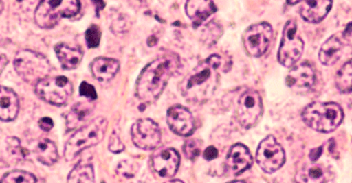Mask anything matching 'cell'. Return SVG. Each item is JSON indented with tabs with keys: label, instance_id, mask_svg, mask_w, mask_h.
I'll use <instances>...</instances> for the list:
<instances>
[{
	"label": "cell",
	"instance_id": "cell-1",
	"mask_svg": "<svg viewBox=\"0 0 352 183\" xmlns=\"http://www.w3.org/2000/svg\"><path fill=\"white\" fill-rule=\"evenodd\" d=\"M181 66L179 56L174 53L162 55L141 71L138 78L137 96L141 101L151 103L155 101L164 90L170 77Z\"/></svg>",
	"mask_w": 352,
	"mask_h": 183
},
{
	"label": "cell",
	"instance_id": "cell-2",
	"mask_svg": "<svg viewBox=\"0 0 352 183\" xmlns=\"http://www.w3.org/2000/svg\"><path fill=\"white\" fill-rule=\"evenodd\" d=\"M223 58L212 55L203 60L181 85L182 95L188 101L203 102L214 95L219 84Z\"/></svg>",
	"mask_w": 352,
	"mask_h": 183
},
{
	"label": "cell",
	"instance_id": "cell-3",
	"mask_svg": "<svg viewBox=\"0 0 352 183\" xmlns=\"http://www.w3.org/2000/svg\"><path fill=\"white\" fill-rule=\"evenodd\" d=\"M302 118L311 129L330 133L340 125L344 120V111L335 102H314L302 110Z\"/></svg>",
	"mask_w": 352,
	"mask_h": 183
},
{
	"label": "cell",
	"instance_id": "cell-4",
	"mask_svg": "<svg viewBox=\"0 0 352 183\" xmlns=\"http://www.w3.org/2000/svg\"><path fill=\"white\" fill-rule=\"evenodd\" d=\"M107 127V120L102 117L94 119L87 125L82 126V129L78 130L69 138V142L66 143L65 151H64V157L66 160L71 162L82 151L102 142Z\"/></svg>",
	"mask_w": 352,
	"mask_h": 183
},
{
	"label": "cell",
	"instance_id": "cell-5",
	"mask_svg": "<svg viewBox=\"0 0 352 183\" xmlns=\"http://www.w3.org/2000/svg\"><path fill=\"white\" fill-rule=\"evenodd\" d=\"M80 9L78 0H45L38 3L34 19L42 29H51L58 25L60 19L76 16Z\"/></svg>",
	"mask_w": 352,
	"mask_h": 183
},
{
	"label": "cell",
	"instance_id": "cell-6",
	"mask_svg": "<svg viewBox=\"0 0 352 183\" xmlns=\"http://www.w3.org/2000/svg\"><path fill=\"white\" fill-rule=\"evenodd\" d=\"M16 74L28 84H38L47 78L50 73V63L47 58L34 51H20L14 60Z\"/></svg>",
	"mask_w": 352,
	"mask_h": 183
},
{
	"label": "cell",
	"instance_id": "cell-7",
	"mask_svg": "<svg viewBox=\"0 0 352 183\" xmlns=\"http://www.w3.org/2000/svg\"><path fill=\"white\" fill-rule=\"evenodd\" d=\"M36 93L47 103L60 107L71 98L73 86L66 77H47L36 84Z\"/></svg>",
	"mask_w": 352,
	"mask_h": 183
},
{
	"label": "cell",
	"instance_id": "cell-8",
	"mask_svg": "<svg viewBox=\"0 0 352 183\" xmlns=\"http://www.w3.org/2000/svg\"><path fill=\"white\" fill-rule=\"evenodd\" d=\"M304 52V42L298 34L296 22L289 20L284 27L283 36L278 49V62L285 67H293Z\"/></svg>",
	"mask_w": 352,
	"mask_h": 183
},
{
	"label": "cell",
	"instance_id": "cell-9",
	"mask_svg": "<svg viewBox=\"0 0 352 183\" xmlns=\"http://www.w3.org/2000/svg\"><path fill=\"white\" fill-rule=\"evenodd\" d=\"M263 113L262 98L258 91L249 89L240 96L236 103V120L245 129L256 125Z\"/></svg>",
	"mask_w": 352,
	"mask_h": 183
},
{
	"label": "cell",
	"instance_id": "cell-10",
	"mask_svg": "<svg viewBox=\"0 0 352 183\" xmlns=\"http://www.w3.org/2000/svg\"><path fill=\"white\" fill-rule=\"evenodd\" d=\"M256 162L267 173L278 171L285 162V151L272 135L260 143L256 151Z\"/></svg>",
	"mask_w": 352,
	"mask_h": 183
},
{
	"label": "cell",
	"instance_id": "cell-11",
	"mask_svg": "<svg viewBox=\"0 0 352 183\" xmlns=\"http://www.w3.org/2000/svg\"><path fill=\"white\" fill-rule=\"evenodd\" d=\"M273 38V29L267 22L251 25L243 34V45L248 54L260 58L265 54Z\"/></svg>",
	"mask_w": 352,
	"mask_h": 183
},
{
	"label": "cell",
	"instance_id": "cell-12",
	"mask_svg": "<svg viewBox=\"0 0 352 183\" xmlns=\"http://www.w3.org/2000/svg\"><path fill=\"white\" fill-rule=\"evenodd\" d=\"M132 142L143 151H150L159 146L161 142V131L153 120L141 119L131 127Z\"/></svg>",
	"mask_w": 352,
	"mask_h": 183
},
{
	"label": "cell",
	"instance_id": "cell-13",
	"mask_svg": "<svg viewBox=\"0 0 352 183\" xmlns=\"http://www.w3.org/2000/svg\"><path fill=\"white\" fill-rule=\"evenodd\" d=\"M253 158L250 151L243 144H236L229 151L225 162V171L227 175H238L245 173L252 166Z\"/></svg>",
	"mask_w": 352,
	"mask_h": 183
},
{
	"label": "cell",
	"instance_id": "cell-14",
	"mask_svg": "<svg viewBox=\"0 0 352 183\" xmlns=\"http://www.w3.org/2000/svg\"><path fill=\"white\" fill-rule=\"evenodd\" d=\"M168 124L170 129L179 136H190L195 130V121L186 108L175 106L168 109Z\"/></svg>",
	"mask_w": 352,
	"mask_h": 183
},
{
	"label": "cell",
	"instance_id": "cell-15",
	"mask_svg": "<svg viewBox=\"0 0 352 183\" xmlns=\"http://www.w3.org/2000/svg\"><path fill=\"white\" fill-rule=\"evenodd\" d=\"M179 155L173 148H166L154 154L151 164L154 171L161 177H173L179 167Z\"/></svg>",
	"mask_w": 352,
	"mask_h": 183
},
{
	"label": "cell",
	"instance_id": "cell-16",
	"mask_svg": "<svg viewBox=\"0 0 352 183\" xmlns=\"http://www.w3.org/2000/svg\"><path fill=\"white\" fill-rule=\"evenodd\" d=\"M316 82V73L308 63L298 64L289 71L286 76V85L296 90H306L313 87Z\"/></svg>",
	"mask_w": 352,
	"mask_h": 183
},
{
	"label": "cell",
	"instance_id": "cell-17",
	"mask_svg": "<svg viewBox=\"0 0 352 183\" xmlns=\"http://www.w3.org/2000/svg\"><path fill=\"white\" fill-rule=\"evenodd\" d=\"M185 10L192 25L197 27L216 12V5L208 0H190L186 3Z\"/></svg>",
	"mask_w": 352,
	"mask_h": 183
},
{
	"label": "cell",
	"instance_id": "cell-18",
	"mask_svg": "<svg viewBox=\"0 0 352 183\" xmlns=\"http://www.w3.org/2000/svg\"><path fill=\"white\" fill-rule=\"evenodd\" d=\"M19 112V100L16 93L9 88L0 86V120H14Z\"/></svg>",
	"mask_w": 352,
	"mask_h": 183
},
{
	"label": "cell",
	"instance_id": "cell-19",
	"mask_svg": "<svg viewBox=\"0 0 352 183\" xmlns=\"http://www.w3.org/2000/svg\"><path fill=\"white\" fill-rule=\"evenodd\" d=\"M333 3L328 0L318 1H302L300 7V16L302 19L311 23H318L327 16Z\"/></svg>",
	"mask_w": 352,
	"mask_h": 183
},
{
	"label": "cell",
	"instance_id": "cell-20",
	"mask_svg": "<svg viewBox=\"0 0 352 183\" xmlns=\"http://www.w3.org/2000/svg\"><path fill=\"white\" fill-rule=\"evenodd\" d=\"M342 49H344L342 38L339 34H335L322 44L319 52V60L324 65H335L340 58Z\"/></svg>",
	"mask_w": 352,
	"mask_h": 183
},
{
	"label": "cell",
	"instance_id": "cell-21",
	"mask_svg": "<svg viewBox=\"0 0 352 183\" xmlns=\"http://www.w3.org/2000/svg\"><path fill=\"white\" fill-rule=\"evenodd\" d=\"M119 66L120 65H119V62L117 60L98 58L91 63V73L99 82H109L118 73Z\"/></svg>",
	"mask_w": 352,
	"mask_h": 183
},
{
	"label": "cell",
	"instance_id": "cell-22",
	"mask_svg": "<svg viewBox=\"0 0 352 183\" xmlns=\"http://www.w3.org/2000/svg\"><path fill=\"white\" fill-rule=\"evenodd\" d=\"M55 53L64 69H75L82 62V52L78 47L60 43L55 47Z\"/></svg>",
	"mask_w": 352,
	"mask_h": 183
},
{
	"label": "cell",
	"instance_id": "cell-23",
	"mask_svg": "<svg viewBox=\"0 0 352 183\" xmlns=\"http://www.w3.org/2000/svg\"><path fill=\"white\" fill-rule=\"evenodd\" d=\"M94 104L89 102H80L72 108L71 111L66 115V127L67 130L77 129L82 125L88 117L93 112Z\"/></svg>",
	"mask_w": 352,
	"mask_h": 183
},
{
	"label": "cell",
	"instance_id": "cell-24",
	"mask_svg": "<svg viewBox=\"0 0 352 183\" xmlns=\"http://www.w3.org/2000/svg\"><path fill=\"white\" fill-rule=\"evenodd\" d=\"M34 153L38 162L47 166H52L58 160V148L47 138H42L36 143Z\"/></svg>",
	"mask_w": 352,
	"mask_h": 183
},
{
	"label": "cell",
	"instance_id": "cell-25",
	"mask_svg": "<svg viewBox=\"0 0 352 183\" xmlns=\"http://www.w3.org/2000/svg\"><path fill=\"white\" fill-rule=\"evenodd\" d=\"M324 169L319 164L302 166L295 175L296 183H324Z\"/></svg>",
	"mask_w": 352,
	"mask_h": 183
},
{
	"label": "cell",
	"instance_id": "cell-26",
	"mask_svg": "<svg viewBox=\"0 0 352 183\" xmlns=\"http://www.w3.org/2000/svg\"><path fill=\"white\" fill-rule=\"evenodd\" d=\"M67 183H95V173L91 164H77L69 173Z\"/></svg>",
	"mask_w": 352,
	"mask_h": 183
},
{
	"label": "cell",
	"instance_id": "cell-27",
	"mask_svg": "<svg viewBox=\"0 0 352 183\" xmlns=\"http://www.w3.org/2000/svg\"><path fill=\"white\" fill-rule=\"evenodd\" d=\"M336 86L340 93H352V62H348L339 69L336 76Z\"/></svg>",
	"mask_w": 352,
	"mask_h": 183
},
{
	"label": "cell",
	"instance_id": "cell-28",
	"mask_svg": "<svg viewBox=\"0 0 352 183\" xmlns=\"http://www.w3.org/2000/svg\"><path fill=\"white\" fill-rule=\"evenodd\" d=\"M0 183H36V178L32 173L23 170H14L3 175Z\"/></svg>",
	"mask_w": 352,
	"mask_h": 183
},
{
	"label": "cell",
	"instance_id": "cell-29",
	"mask_svg": "<svg viewBox=\"0 0 352 183\" xmlns=\"http://www.w3.org/2000/svg\"><path fill=\"white\" fill-rule=\"evenodd\" d=\"M130 27H131V22L126 14H118L113 16V21H111L113 32L122 34V33H126V31L129 30Z\"/></svg>",
	"mask_w": 352,
	"mask_h": 183
},
{
	"label": "cell",
	"instance_id": "cell-30",
	"mask_svg": "<svg viewBox=\"0 0 352 183\" xmlns=\"http://www.w3.org/2000/svg\"><path fill=\"white\" fill-rule=\"evenodd\" d=\"M100 38H102V31H100L99 27L93 25L88 27L85 33V40L89 49H95V47H98L99 43H100Z\"/></svg>",
	"mask_w": 352,
	"mask_h": 183
},
{
	"label": "cell",
	"instance_id": "cell-31",
	"mask_svg": "<svg viewBox=\"0 0 352 183\" xmlns=\"http://www.w3.org/2000/svg\"><path fill=\"white\" fill-rule=\"evenodd\" d=\"M201 151V142L199 140H187L184 144V154L190 160L197 158Z\"/></svg>",
	"mask_w": 352,
	"mask_h": 183
},
{
	"label": "cell",
	"instance_id": "cell-32",
	"mask_svg": "<svg viewBox=\"0 0 352 183\" xmlns=\"http://www.w3.org/2000/svg\"><path fill=\"white\" fill-rule=\"evenodd\" d=\"M214 34H218V36H221V29H220L219 25H216L214 22H212V23H209L203 31V40L206 42L207 44H214V42L217 41V36H214Z\"/></svg>",
	"mask_w": 352,
	"mask_h": 183
},
{
	"label": "cell",
	"instance_id": "cell-33",
	"mask_svg": "<svg viewBox=\"0 0 352 183\" xmlns=\"http://www.w3.org/2000/svg\"><path fill=\"white\" fill-rule=\"evenodd\" d=\"M7 145H8L9 151H10L12 156L18 157V158H23L25 157L20 141L16 137H9V138H7Z\"/></svg>",
	"mask_w": 352,
	"mask_h": 183
},
{
	"label": "cell",
	"instance_id": "cell-34",
	"mask_svg": "<svg viewBox=\"0 0 352 183\" xmlns=\"http://www.w3.org/2000/svg\"><path fill=\"white\" fill-rule=\"evenodd\" d=\"M135 166H137V164H133L132 162H121V164H119L118 168H117V173H118L119 175L126 177V178H131V177H133L135 173H137V169H133Z\"/></svg>",
	"mask_w": 352,
	"mask_h": 183
},
{
	"label": "cell",
	"instance_id": "cell-35",
	"mask_svg": "<svg viewBox=\"0 0 352 183\" xmlns=\"http://www.w3.org/2000/svg\"><path fill=\"white\" fill-rule=\"evenodd\" d=\"M109 151L111 153L119 154L124 151V143L121 142L120 137L117 133H113L110 136L109 145H108Z\"/></svg>",
	"mask_w": 352,
	"mask_h": 183
},
{
	"label": "cell",
	"instance_id": "cell-36",
	"mask_svg": "<svg viewBox=\"0 0 352 183\" xmlns=\"http://www.w3.org/2000/svg\"><path fill=\"white\" fill-rule=\"evenodd\" d=\"M80 96L85 97V98L91 100V101H94V100L97 99V93L95 90V88L89 85L88 82H84L80 84Z\"/></svg>",
	"mask_w": 352,
	"mask_h": 183
},
{
	"label": "cell",
	"instance_id": "cell-37",
	"mask_svg": "<svg viewBox=\"0 0 352 183\" xmlns=\"http://www.w3.org/2000/svg\"><path fill=\"white\" fill-rule=\"evenodd\" d=\"M38 126H40L42 131L49 132L53 129L54 123H53V120L51 118H42L41 120L38 121Z\"/></svg>",
	"mask_w": 352,
	"mask_h": 183
},
{
	"label": "cell",
	"instance_id": "cell-38",
	"mask_svg": "<svg viewBox=\"0 0 352 183\" xmlns=\"http://www.w3.org/2000/svg\"><path fill=\"white\" fill-rule=\"evenodd\" d=\"M217 148L214 147V146H209V147H207L205 151H204V158L206 159V160H214V159L217 158Z\"/></svg>",
	"mask_w": 352,
	"mask_h": 183
},
{
	"label": "cell",
	"instance_id": "cell-39",
	"mask_svg": "<svg viewBox=\"0 0 352 183\" xmlns=\"http://www.w3.org/2000/svg\"><path fill=\"white\" fill-rule=\"evenodd\" d=\"M8 63V60L7 58L3 56V55H0V73L3 71V69H5L6 65Z\"/></svg>",
	"mask_w": 352,
	"mask_h": 183
},
{
	"label": "cell",
	"instance_id": "cell-40",
	"mask_svg": "<svg viewBox=\"0 0 352 183\" xmlns=\"http://www.w3.org/2000/svg\"><path fill=\"white\" fill-rule=\"evenodd\" d=\"M163 183H184V182H183V181L177 180V179H176V180L166 181V182H163Z\"/></svg>",
	"mask_w": 352,
	"mask_h": 183
},
{
	"label": "cell",
	"instance_id": "cell-41",
	"mask_svg": "<svg viewBox=\"0 0 352 183\" xmlns=\"http://www.w3.org/2000/svg\"><path fill=\"white\" fill-rule=\"evenodd\" d=\"M228 183H245V181L236 180V181H232V182H228Z\"/></svg>",
	"mask_w": 352,
	"mask_h": 183
}]
</instances>
